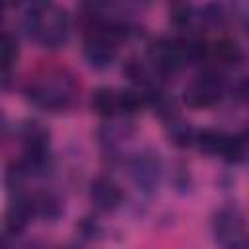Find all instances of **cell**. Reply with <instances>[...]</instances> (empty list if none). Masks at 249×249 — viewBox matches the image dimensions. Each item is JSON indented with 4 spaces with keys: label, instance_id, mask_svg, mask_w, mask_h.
I'll return each mask as SVG.
<instances>
[{
    "label": "cell",
    "instance_id": "cell-9",
    "mask_svg": "<svg viewBox=\"0 0 249 249\" xmlns=\"http://www.w3.org/2000/svg\"><path fill=\"white\" fill-rule=\"evenodd\" d=\"M33 216H35V210H33L31 195L29 196L27 195H16L14 202L10 204V208L6 212V231L10 235L21 233Z\"/></svg>",
    "mask_w": 249,
    "mask_h": 249
},
{
    "label": "cell",
    "instance_id": "cell-15",
    "mask_svg": "<svg viewBox=\"0 0 249 249\" xmlns=\"http://www.w3.org/2000/svg\"><path fill=\"white\" fill-rule=\"evenodd\" d=\"M123 74H124L130 82H134V84H138V86H144L146 89L152 88V86H156V84L150 82V72H148V68L142 64V60H136V58L126 60L124 66H123Z\"/></svg>",
    "mask_w": 249,
    "mask_h": 249
},
{
    "label": "cell",
    "instance_id": "cell-16",
    "mask_svg": "<svg viewBox=\"0 0 249 249\" xmlns=\"http://www.w3.org/2000/svg\"><path fill=\"white\" fill-rule=\"evenodd\" d=\"M193 18H195V12L191 4H173L169 8V19L177 27H187L193 21Z\"/></svg>",
    "mask_w": 249,
    "mask_h": 249
},
{
    "label": "cell",
    "instance_id": "cell-10",
    "mask_svg": "<svg viewBox=\"0 0 249 249\" xmlns=\"http://www.w3.org/2000/svg\"><path fill=\"white\" fill-rule=\"evenodd\" d=\"M89 109L95 115L107 117V119L123 115V109H121V89L107 88V86H101V88L93 89L91 97H89Z\"/></svg>",
    "mask_w": 249,
    "mask_h": 249
},
{
    "label": "cell",
    "instance_id": "cell-7",
    "mask_svg": "<svg viewBox=\"0 0 249 249\" xmlns=\"http://www.w3.org/2000/svg\"><path fill=\"white\" fill-rule=\"evenodd\" d=\"M130 177L140 191H144V193L156 191L160 177H161V161H160L158 154L142 152V154L134 156V160L130 161Z\"/></svg>",
    "mask_w": 249,
    "mask_h": 249
},
{
    "label": "cell",
    "instance_id": "cell-18",
    "mask_svg": "<svg viewBox=\"0 0 249 249\" xmlns=\"http://www.w3.org/2000/svg\"><path fill=\"white\" fill-rule=\"evenodd\" d=\"M231 10H233V16L239 19V23L245 29H249V2H235Z\"/></svg>",
    "mask_w": 249,
    "mask_h": 249
},
{
    "label": "cell",
    "instance_id": "cell-11",
    "mask_svg": "<svg viewBox=\"0 0 249 249\" xmlns=\"http://www.w3.org/2000/svg\"><path fill=\"white\" fill-rule=\"evenodd\" d=\"M165 136L167 140L177 146V148H189L195 144V138H196V132L193 130L191 123L181 119L179 115L171 117L165 121Z\"/></svg>",
    "mask_w": 249,
    "mask_h": 249
},
{
    "label": "cell",
    "instance_id": "cell-2",
    "mask_svg": "<svg viewBox=\"0 0 249 249\" xmlns=\"http://www.w3.org/2000/svg\"><path fill=\"white\" fill-rule=\"evenodd\" d=\"M78 84L66 68H47L33 76L25 88L27 99L45 111H62L72 105Z\"/></svg>",
    "mask_w": 249,
    "mask_h": 249
},
{
    "label": "cell",
    "instance_id": "cell-14",
    "mask_svg": "<svg viewBox=\"0 0 249 249\" xmlns=\"http://www.w3.org/2000/svg\"><path fill=\"white\" fill-rule=\"evenodd\" d=\"M18 56H19L18 39H16L10 31H4V33H2V74H4V82L8 80L12 68L16 66Z\"/></svg>",
    "mask_w": 249,
    "mask_h": 249
},
{
    "label": "cell",
    "instance_id": "cell-3",
    "mask_svg": "<svg viewBox=\"0 0 249 249\" xmlns=\"http://www.w3.org/2000/svg\"><path fill=\"white\" fill-rule=\"evenodd\" d=\"M212 233L220 249H249V231L237 208L224 206L212 218Z\"/></svg>",
    "mask_w": 249,
    "mask_h": 249
},
{
    "label": "cell",
    "instance_id": "cell-4",
    "mask_svg": "<svg viewBox=\"0 0 249 249\" xmlns=\"http://www.w3.org/2000/svg\"><path fill=\"white\" fill-rule=\"evenodd\" d=\"M226 89L224 76L216 68H208L200 72L185 89H183V101L193 109H206L216 105Z\"/></svg>",
    "mask_w": 249,
    "mask_h": 249
},
{
    "label": "cell",
    "instance_id": "cell-8",
    "mask_svg": "<svg viewBox=\"0 0 249 249\" xmlns=\"http://www.w3.org/2000/svg\"><path fill=\"white\" fill-rule=\"evenodd\" d=\"M88 196H89V202L101 212H113L123 202V191L119 183L109 175L93 177L88 187Z\"/></svg>",
    "mask_w": 249,
    "mask_h": 249
},
{
    "label": "cell",
    "instance_id": "cell-5",
    "mask_svg": "<svg viewBox=\"0 0 249 249\" xmlns=\"http://www.w3.org/2000/svg\"><path fill=\"white\" fill-rule=\"evenodd\" d=\"M195 144L206 156H220L222 160L235 163L243 158L245 144L241 138L231 136L220 128H202L196 132Z\"/></svg>",
    "mask_w": 249,
    "mask_h": 249
},
{
    "label": "cell",
    "instance_id": "cell-13",
    "mask_svg": "<svg viewBox=\"0 0 249 249\" xmlns=\"http://www.w3.org/2000/svg\"><path fill=\"white\" fill-rule=\"evenodd\" d=\"M208 53L214 56L218 66H233L241 60V49L231 39H220L212 47H208Z\"/></svg>",
    "mask_w": 249,
    "mask_h": 249
},
{
    "label": "cell",
    "instance_id": "cell-17",
    "mask_svg": "<svg viewBox=\"0 0 249 249\" xmlns=\"http://www.w3.org/2000/svg\"><path fill=\"white\" fill-rule=\"evenodd\" d=\"M202 19L204 21H208V23H212V25H222L226 19H228V10L222 6V4H208V6H204V10H202Z\"/></svg>",
    "mask_w": 249,
    "mask_h": 249
},
{
    "label": "cell",
    "instance_id": "cell-1",
    "mask_svg": "<svg viewBox=\"0 0 249 249\" xmlns=\"http://www.w3.org/2000/svg\"><path fill=\"white\" fill-rule=\"evenodd\" d=\"M27 37L45 49H60L70 31L68 12L53 2H33L23 14Z\"/></svg>",
    "mask_w": 249,
    "mask_h": 249
},
{
    "label": "cell",
    "instance_id": "cell-19",
    "mask_svg": "<svg viewBox=\"0 0 249 249\" xmlns=\"http://www.w3.org/2000/svg\"><path fill=\"white\" fill-rule=\"evenodd\" d=\"M60 249H78L76 245H66V247H60Z\"/></svg>",
    "mask_w": 249,
    "mask_h": 249
},
{
    "label": "cell",
    "instance_id": "cell-12",
    "mask_svg": "<svg viewBox=\"0 0 249 249\" xmlns=\"http://www.w3.org/2000/svg\"><path fill=\"white\" fill-rule=\"evenodd\" d=\"M31 202H33L35 216H41L45 220H56L64 210L62 200L51 191H39L31 195Z\"/></svg>",
    "mask_w": 249,
    "mask_h": 249
},
{
    "label": "cell",
    "instance_id": "cell-6",
    "mask_svg": "<svg viewBox=\"0 0 249 249\" xmlns=\"http://www.w3.org/2000/svg\"><path fill=\"white\" fill-rule=\"evenodd\" d=\"M84 58L95 70L109 68L117 58L115 39H111L105 31L93 27V31H89L84 41Z\"/></svg>",
    "mask_w": 249,
    "mask_h": 249
}]
</instances>
